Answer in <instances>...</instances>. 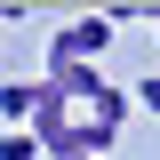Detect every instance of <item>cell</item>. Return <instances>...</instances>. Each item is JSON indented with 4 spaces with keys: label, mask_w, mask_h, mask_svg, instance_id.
I'll return each mask as SVG.
<instances>
[{
    "label": "cell",
    "mask_w": 160,
    "mask_h": 160,
    "mask_svg": "<svg viewBox=\"0 0 160 160\" xmlns=\"http://www.w3.org/2000/svg\"><path fill=\"white\" fill-rule=\"evenodd\" d=\"M112 8H96V16H72L56 40H48V64H104V48H112Z\"/></svg>",
    "instance_id": "cell-1"
},
{
    "label": "cell",
    "mask_w": 160,
    "mask_h": 160,
    "mask_svg": "<svg viewBox=\"0 0 160 160\" xmlns=\"http://www.w3.org/2000/svg\"><path fill=\"white\" fill-rule=\"evenodd\" d=\"M112 144H120V128H104V120H88V112H80L72 128H64V144H56L48 160H104Z\"/></svg>",
    "instance_id": "cell-2"
},
{
    "label": "cell",
    "mask_w": 160,
    "mask_h": 160,
    "mask_svg": "<svg viewBox=\"0 0 160 160\" xmlns=\"http://www.w3.org/2000/svg\"><path fill=\"white\" fill-rule=\"evenodd\" d=\"M0 112H8V128H24L32 120V80H8L0 88Z\"/></svg>",
    "instance_id": "cell-3"
},
{
    "label": "cell",
    "mask_w": 160,
    "mask_h": 160,
    "mask_svg": "<svg viewBox=\"0 0 160 160\" xmlns=\"http://www.w3.org/2000/svg\"><path fill=\"white\" fill-rule=\"evenodd\" d=\"M32 152H40L32 128H8V136H0V160H32Z\"/></svg>",
    "instance_id": "cell-4"
},
{
    "label": "cell",
    "mask_w": 160,
    "mask_h": 160,
    "mask_svg": "<svg viewBox=\"0 0 160 160\" xmlns=\"http://www.w3.org/2000/svg\"><path fill=\"white\" fill-rule=\"evenodd\" d=\"M136 104H144V112H160V72H152V80H136Z\"/></svg>",
    "instance_id": "cell-5"
},
{
    "label": "cell",
    "mask_w": 160,
    "mask_h": 160,
    "mask_svg": "<svg viewBox=\"0 0 160 160\" xmlns=\"http://www.w3.org/2000/svg\"><path fill=\"white\" fill-rule=\"evenodd\" d=\"M152 24H160V16H152Z\"/></svg>",
    "instance_id": "cell-6"
}]
</instances>
